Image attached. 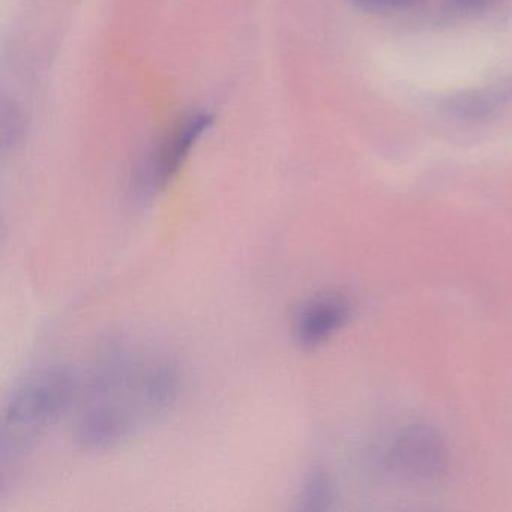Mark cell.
Returning a JSON list of instances; mask_svg holds the SVG:
<instances>
[{
	"label": "cell",
	"instance_id": "ba28073f",
	"mask_svg": "<svg viewBox=\"0 0 512 512\" xmlns=\"http://www.w3.org/2000/svg\"><path fill=\"white\" fill-rule=\"evenodd\" d=\"M365 8H392L395 7L394 0H353Z\"/></svg>",
	"mask_w": 512,
	"mask_h": 512
},
{
	"label": "cell",
	"instance_id": "8992f818",
	"mask_svg": "<svg viewBox=\"0 0 512 512\" xmlns=\"http://www.w3.org/2000/svg\"><path fill=\"white\" fill-rule=\"evenodd\" d=\"M512 100V79L502 80L494 85L475 91L461 92L448 98L443 109L458 121H484L496 115Z\"/></svg>",
	"mask_w": 512,
	"mask_h": 512
},
{
	"label": "cell",
	"instance_id": "6da1fadb",
	"mask_svg": "<svg viewBox=\"0 0 512 512\" xmlns=\"http://www.w3.org/2000/svg\"><path fill=\"white\" fill-rule=\"evenodd\" d=\"M182 389L184 374L172 359H142L124 341H109L82 379L77 443L88 452L119 448L173 409Z\"/></svg>",
	"mask_w": 512,
	"mask_h": 512
},
{
	"label": "cell",
	"instance_id": "5b68a950",
	"mask_svg": "<svg viewBox=\"0 0 512 512\" xmlns=\"http://www.w3.org/2000/svg\"><path fill=\"white\" fill-rule=\"evenodd\" d=\"M391 455L394 466L410 478H434L445 466L442 442L433 431L424 427L403 431L395 440Z\"/></svg>",
	"mask_w": 512,
	"mask_h": 512
},
{
	"label": "cell",
	"instance_id": "9c48e42d",
	"mask_svg": "<svg viewBox=\"0 0 512 512\" xmlns=\"http://www.w3.org/2000/svg\"><path fill=\"white\" fill-rule=\"evenodd\" d=\"M457 7L466 8V10H470V8H479L487 5L491 0H452Z\"/></svg>",
	"mask_w": 512,
	"mask_h": 512
},
{
	"label": "cell",
	"instance_id": "52a82bcc",
	"mask_svg": "<svg viewBox=\"0 0 512 512\" xmlns=\"http://www.w3.org/2000/svg\"><path fill=\"white\" fill-rule=\"evenodd\" d=\"M332 502V484L322 470H314L305 478L299 493V506L308 511L328 509Z\"/></svg>",
	"mask_w": 512,
	"mask_h": 512
},
{
	"label": "cell",
	"instance_id": "7a4b0ae2",
	"mask_svg": "<svg viewBox=\"0 0 512 512\" xmlns=\"http://www.w3.org/2000/svg\"><path fill=\"white\" fill-rule=\"evenodd\" d=\"M79 379L56 365L32 374L17 386L2 410L0 461L4 466L31 454L38 443L79 404Z\"/></svg>",
	"mask_w": 512,
	"mask_h": 512
},
{
	"label": "cell",
	"instance_id": "3957f363",
	"mask_svg": "<svg viewBox=\"0 0 512 512\" xmlns=\"http://www.w3.org/2000/svg\"><path fill=\"white\" fill-rule=\"evenodd\" d=\"M209 113L185 116L155 146L137 175V190L142 197H152L166 190L178 176L203 134L212 125Z\"/></svg>",
	"mask_w": 512,
	"mask_h": 512
},
{
	"label": "cell",
	"instance_id": "277c9868",
	"mask_svg": "<svg viewBox=\"0 0 512 512\" xmlns=\"http://www.w3.org/2000/svg\"><path fill=\"white\" fill-rule=\"evenodd\" d=\"M350 307L338 295H322L308 301L296 314L293 337L304 349H314L334 337L349 319Z\"/></svg>",
	"mask_w": 512,
	"mask_h": 512
},
{
	"label": "cell",
	"instance_id": "30bf717a",
	"mask_svg": "<svg viewBox=\"0 0 512 512\" xmlns=\"http://www.w3.org/2000/svg\"><path fill=\"white\" fill-rule=\"evenodd\" d=\"M394 2H395V7L404 8V7H410V5L416 4V2H418V0H394Z\"/></svg>",
	"mask_w": 512,
	"mask_h": 512
}]
</instances>
